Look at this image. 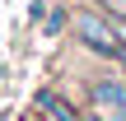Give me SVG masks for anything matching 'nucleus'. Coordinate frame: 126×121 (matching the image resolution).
Wrapping results in <instances>:
<instances>
[{
	"instance_id": "nucleus-1",
	"label": "nucleus",
	"mask_w": 126,
	"mask_h": 121,
	"mask_svg": "<svg viewBox=\"0 0 126 121\" xmlns=\"http://www.w3.org/2000/svg\"><path fill=\"white\" fill-rule=\"evenodd\" d=\"M75 37H79L89 51H98V56H122V42H117V33H112V19H103V14H94V9L75 14Z\"/></svg>"
},
{
	"instance_id": "nucleus-2",
	"label": "nucleus",
	"mask_w": 126,
	"mask_h": 121,
	"mask_svg": "<svg viewBox=\"0 0 126 121\" xmlns=\"http://www.w3.org/2000/svg\"><path fill=\"white\" fill-rule=\"evenodd\" d=\"M94 107L98 112H112V117H122L126 112V84L122 79H94Z\"/></svg>"
},
{
	"instance_id": "nucleus-3",
	"label": "nucleus",
	"mask_w": 126,
	"mask_h": 121,
	"mask_svg": "<svg viewBox=\"0 0 126 121\" xmlns=\"http://www.w3.org/2000/svg\"><path fill=\"white\" fill-rule=\"evenodd\" d=\"M37 107H42L51 121H79V112H75L61 93H51V89H42V93H37Z\"/></svg>"
},
{
	"instance_id": "nucleus-4",
	"label": "nucleus",
	"mask_w": 126,
	"mask_h": 121,
	"mask_svg": "<svg viewBox=\"0 0 126 121\" xmlns=\"http://www.w3.org/2000/svg\"><path fill=\"white\" fill-rule=\"evenodd\" d=\"M112 19V33H117V42H122V51H126V14H108Z\"/></svg>"
},
{
	"instance_id": "nucleus-5",
	"label": "nucleus",
	"mask_w": 126,
	"mask_h": 121,
	"mask_svg": "<svg viewBox=\"0 0 126 121\" xmlns=\"http://www.w3.org/2000/svg\"><path fill=\"white\" fill-rule=\"evenodd\" d=\"M112 5V14H126V0H108Z\"/></svg>"
}]
</instances>
